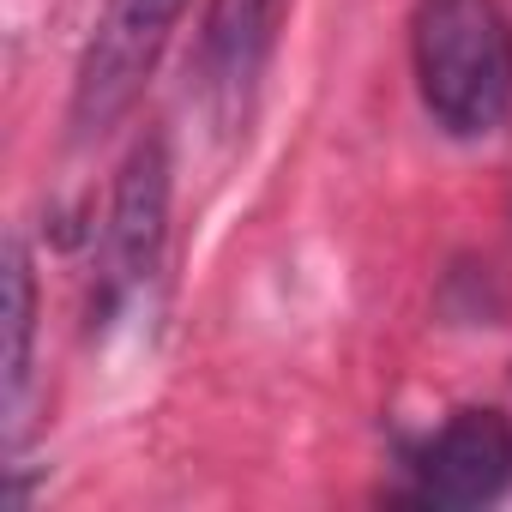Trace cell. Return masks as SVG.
<instances>
[{"instance_id": "6da1fadb", "label": "cell", "mask_w": 512, "mask_h": 512, "mask_svg": "<svg viewBox=\"0 0 512 512\" xmlns=\"http://www.w3.org/2000/svg\"><path fill=\"white\" fill-rule=\"evenodd\" d=\"M410 61L422 109L452 139H482L512 115V19L500 0H416Z\"/></svg>"}, {"instance_id": "7a4b0ae2", "label": "cell", "mask_w": 512, "mask_h": 512, "mask_svg": "<svg viewBox=\"0 0 512 512\" xmlns=\"http://www.w3.org/2000/svg\"><path fill=\"white\" fill-rule=\"evenodd\" d=\"M181 13L187 0H109L73 79V133H103L109 121L133 109Z\"/></svg>"}, {"instance_id": "3957f363", "label": "cell", "mask_w": 512, "mask_h": 512, "mask_svg": "<svg viewBox=\"0 0 512 512\" xmlns=\"http://www.w3.org/2000/svg\"><path fill=\"white\" fill-rule=\"evenodd\" d=\"M416 500L422 506H488L512 488V416L494 404H464L440 422V434L416 452Z\"/></svg>"}, {"instance_id": "277c9868", "label": "cell", "mask_w": 512, "mask_h": 512, "mask_svg": "<svg viewBox=\"0 0 512 512\" xmlns=\"http://www.w3.org/2000/svg\"><path fill=\"white\" fill-rule=\"evenodd\" d=\"M163 235H169V151H163V139H139L133 157L121 163V181L109 199V229H103L109 302L133 296L157 272Z\"/></svg>"}, {"instance_id": "5b68a950", "label": "cell", "mask_w": 512, "mask_h": 512, "mask_svg": "<svg viewBox=\"0 0 512 512\" xmlns=\"http://www.w3.org/2000/svg\"><path fill=\"white\" fill-rule=\"evenodd\" d=\"M278 13L284 0H211L199 31V79L223 121H235V109H247L253 85H260L278 37Z\"/></svg>"}, {"instance_id": "8992f818", "label": "cell", "mask_w": 512, "mask_h": 512, "mask_svg": "<svg viewBox=\"0 0 512 512\" xmlns=\"http://www.w3.org/2000/svg\"><path fill=\"white\" fill-rule=\"evenodd\" d=\"M31 338H37V272L25 247H7V428L19 434V404L31 386Z\"/></svg>"}]
</instances>
